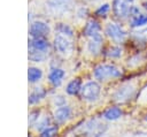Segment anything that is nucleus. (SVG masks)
Here are the masks:
<instances>
[{"instance_id": "f8f14e48", "label": "nucleus", "mask_w": 147, "mask_h": 137, "mask_svg": "<svg viewBox=\"0 0 147 137\" xmlns=\"http://www.w3.org/2000/svg\"><path fill=\"white\" fill-rule=\"evenodd\" d=\"M101 32V25H100V23L96 21V20H94V18H91V20H88L86 23H85V25H84V28H83V35L85 36V37H92V36H94V35H96V33H100Z\"/></svg>"}, {"instance_id": "393cba45", "label": "nucleus", "mask_w": 147, "mask_h": 137, "mask_svg": "<svg viewBox=\"0 0 147 137\" xmlns=\"http://www.w3.org/2000/svg\"><path fill=\"white\" fill-rule=\"evenodd\" d=\"M57 131H59V129L56 125H51V127H47L44 130H41L39 137H55L57 135Z\"/></svg>"}, {"instance_id": "2f4dec72", "label": "nucleus", "mask_w": 147, "mask_h": 137, "mask_svg": "<svg viewBox=\"0 0 147 137\" xmlns=\"http://www.w3.org/2000/svg\"><path fill=\"white\" fill-rule=\"evenodd\" d=\"M146 120H147V119H146Z\"/></svg>"}, {"instance_id": "6ab92c4d", "label": "nucleus", "mask_w": 147, "mask_h": 137, "mask_svg": "<svg viewBox=\"0 0 147 137\" xmlns=\"http://www.w3.org/2000/svg\"><path fill=\"white\" fill-rule=\"evenodd\" d=\"M47 55H48V53L38 52V51H29V53H28V58L32 62H42L47 59Z\"/></svg>"}, {"instance_id": "dca6fc26", "label": "nucleus", "mask_w": 147, "mask_h": 137, "mask_svg": "<svg viewBox=\"0 0 147 137\" xmlns=\"http://www.w3.org/2000/svg\"><path fill=\"white\" fill-rule=\"evenodd\" d=\"M82 82H80V79L79 78H75V79H72V81H70L69 83H68V85H67V87H65V92L68 93V94H70V96H75V94H77L78 92H80V90H82Z\"/></svg>"}, {"instance_id": "c85d7f7f", "label": "nucleus", "mask_w": 147, "mask_h": 137, "mask_svg": "<svg viewBox=\"0 0 147 137\" xmlns=\"http://www.w3.org/2000/svg\"><path fill=\"white\" fill-rule=\"evenodd\" d=\"M87 13H88V10H87L86 7H80V8L77 9L76 15H77V17H79V18H84V17H86Z\"/></svg>"}, {"instance_id": "4468645a", "label": "nucleus", "mask_w": 147, "mask_h": 137, "mask_svg": "<svg viewBox=\"0 0 147 137\" xmlns=\"http://www.w3.org/2000/svg\"><path fill=\"white\" fill-rule=\"evenodd\" d=\"M45 94H46V91L42 87H40V86L34 87L31 91V93L29 94V100L28 101H29L30 105H36V104H38L45 97Z\"/></svg>"}, {"instance_id": "c756f323", "label": "nucleus", "mask_w": 147, "mask_h": 137, "mask_svg": "<svg viewBox=\"0 0 147 137\" xmlns=\"http://www.w3.org/2000/svg\"><path fill=\"white\" fill-rule=\"evenodd\" d=\"M133 137H147V134H137Z\"/></svg>"}, {"instance_id": "b1692460", "label": "nucleus", "mask_w": 147, "mask_h": 137, "mask_svg": "<svg viewBox=\"0 0 147 137\" xmlns=\"http://www.w3.org/2000/svg\"><path fill=\"white\" fill-rule=\"evenodd\" d=\"M122 55V48L119 46H111L106 51V56L110 59H117Z\"/></svg>"}, {"instance_id": "7ed1b4c3", "label": "nucleus", "mask_w": 147, "mask_h": 137, "mask_svg": "<svg viewBox=\"0 0 147 137\" xmlns=\"http://www.w3.org/2000/svg\"><path fill=\"white\" fill-rule=\"evenodd\" d=\"M51 33V26L42 20H33L30 22L29 35L31 38H47Z\"/></svg>"}, {"instance_id": "20e7f679", "label": "nucleus", "mask_w": 147, "mask_h": 137, "mask_svg": "<svg viewBox=\"0 0 147 137\" xmlns=\"http://www.w3.org/2000/svg\"><path fill=\"white\" fill-rule=\"evenodd\" d=\"M100 93H101V87L94 81L85 83L80 90V96L86 101H95L99 98Z\"/></svg>"}, {"instance_id": "1a4fd4ad", "label": "nucleus", "mask_w": 147, "mask_h": 137, "mask_svg": "<svg viewBox=\"0 0 147 137\" xmlns=\"http://www.w3.org/2000/svg\"><path fill=\"white\" fill-rule=\"evenodd\" d=\"M102 45H103V38H102L101 32H100V33H96L92 37H88L86 48H87V52L90 54L95 56V55L100 54V52L102 50Z\"/></svg>"}, {"instance_id": "39448f33", "label": "nucleus", "mask_w": 147, "mask_h": 137, "mask_svg": "<svg viewBox=\"0 0 147 137\" xmlns=\"http://www.w3.org/2000/svg\"><path fill=\"white\" fill-rule=\"evenodd\" d=\"M46 6L51 13L55 15H62L72 8L74 0H47Z\"/></svg>"}, {"instance_id": "6e6552de", "label": "nucleus", "mask_w": 147, "mask_h": 137, "mask_svg": "<svg viewBox=\"0 0 147 137\" xmlns=\"http://www.w3.org/2000/svg\"><path fill=\"white\" fill-rule=\"evenodd\" d=\"M136 91V87L132 83H126L124 85H122L114 94V99L117 102H125L127 100L131 99V97L133 96Z\"/></svg>"}, {"instance_id": "f257e3e1", "label": "nucleus", "mask_w": 147, "mask_h": 137, "mask_svg": "<svg viewBox=\"0 0 147 137\" xmlns=\"http://www.w3.org/2000/svg\"><path fill=\"white\" fill-rule=\"evenodd\" d=\"M121 75H122L121 70L114 64H107V63L98 64L93 70L94 78L100 81V82L117 78V77H121Z\"/></svg>"}, {"instance_id": "cd10ccee", "label": "nucleus", "mask_w": 147, "mask_h": 137, "mask_svg": "<svg viewBox=\"0 0 147 137\" xmlns=\"http://www.w3.org/2000/svg\"><path fill=\"white\" fill-rule=\"evenodd\" d=\"M53 104H54L56 107L64 106V105H65V99H64L62 96H56V97L53 98Z\"/></svg>"}, {"instance_id": "a878e982", "label": "nucleus", "mask_w": 147, "mask_h": 137, "mask_svg": "<svg viewBox=\"0 0 147 137\" xmlns=\"http://www.w3.org/2000/svg\"><path fill=\"white\" fill-rule=\"evenodd\" d=\"M138 102L141 104V105H146L147 104V86L142 89V91L140 92L139 94V99H138Z\"/></svg>"}, {"instance_id": "f3484780", "label": "nucleus", "mask_w": 147, "mask_h": 137, "mask_svg": "<svg viewBox=\"0 0 147 137\" xmlns=\"http://www.w3.org/2000/svg\"><path fill=\"white\" fill-rule=\"evenodd\" d=\"M121 116H122V109L119 107H116V106L109 107L103 113V117L106 120H109V121H115V120L119 119Z\"/></svg>"}, {"instance_id": "aec40b11", "label": "nucleus", "mask_w": 147, "mask_h": 137, "mask_svg": "<svg viewBox=\"0 0 147 137\" xmlns=\"http://www.w3.org/2000/svg\"><path fill=\"white\" fill-rule=\"evenodd\" d=\"M51 124V119L48 117V115H42V116H38L37 121L34 122V129L38 131L44 130L45 128H47Z\"/></svg>"}, {"instance_id": "412c9836", "label": "nucleus", "mask_w": 147, "mask_h": 137, "mask_svg": "<svg viewBox=\"0 0 147 137\" xmlns=\"http://www.w3.org/2000/svg\"><path fill=\"white\" fill-rule=\"evenodd\" d=\"M147 24V15L146 14H138L132 17L131 20V26L132 28H139Z\"/></svg>"}, {"instance_id": "f03ea898", "label": "nucleus", "mask_w": 147, "mask_h": 137, "mask_svg": "<svg viewBox=\"0 0 147 137\" xmlns=\"http://www.w3.org/2000/svg\"><path fill=\"white\" fill-rule=\"evenodd\" d=\"M53 45H54L55 51L59 54L64 55V56L70 55L74 51V45H72L70 38L64 36V35H61V33H56L54 36Z\"/></svg>"}, {"instance_id": "bb28decb", "label": "nucleus", "mask_w": 147, "mask_h": 137, "mask_svg": "<svg viewBox=\"0 0 147 137\" xmlns=\"http://www.w3.org/2000/svg\"><path fill=\"white\" fill-rule=\"evenodd\" d=\"M134 36L139 39H147V26L146 28H142V29H139L138 31L134 32Z\"/></svg>"}, {"instance_id": "2eb2a0df", "label": "nucleus", "mask_w": 147, "mask_h": 137, "mask_svg": "<svg viewBox=\"0 0 147 137\" xmlns=\"http://www.w3.org/2000/svg\"><path fill=\"white\" fill-rule=\"evenodd\" d=\"M42 77V70L38 67H29L28 68V81L29 83H37Z\"/></svg>"}, {"instance_id": "0eeeda50", "label": "nucleus", "mask_w": 147, "mask_h": 137, "mask_svg": "<svg viewBox=\"0 0 147 137\" xmlns=\"http://www.w3.org/2000/svg\"><path fill=\"white\" fill-rule=\"evenodd\" d=\"M105 33L110 38L113 39L114 41H123L126 37V32L124 31V29L117 24V23H114V22H109L106 24L105 26Z\"/></svg>"}, {"instance_id": "423d86ee", "label": "nucleus", "mask_w": 147, "mask_h": 137, "mask_svg": "<svg viewBox=\"0 0 147 137\" xmlns=\"http://www.w3.org/2000/svg\"><path fill=\"white\" fill-rule=\"evenodd\" d=\"M132 1L133 0H114L111 3V9L114 15L121 20L130 16Z\"/></svg>"}, {"instance_id": "9d476101", "label": "nucleus", "mask_w": 147, "mask_h": 137, "mask_svg": "<svg viewBox=\"0 0 147 137\" xmlns=\"http://www.w3.org/2000/svg\"><path fill=\"white\" fill-rule=\"evenodd\" d=\"M28 50L29 51H38V52L48 53L49 43H48L47 38H31L30 37L29 43H28Z\"/></svg>"}, {"instance_id": "4be33fe9", "label": "nucleus", "mask_w": 147, "mask_h": 137, "mask_svg": "<svg viewBox=\"0 0 147 137\" xmlns=\"http://www.w3.org/2000/svg\"><path fill=\"white\" fill-rule=\"evenodd\" d=\"M145 62V56L142 54H137L134 56H132L131 59H129L127 66L131 68H138L140 64H142Z\"/></svg>"}, {"instance_id": "7c9ffc66", "label": "nucleus", "mask_w": 147, "mask_h": 137, "mask_svg": "<svg viewBox=\"0 0 147 137\" xmlns=\"http://www.w3.org/2000/svg\"><path fill=\"white\" fill-rule=\"evenodd\" d=\"M144 7H145V9L147 10V1H145V2H144Z\"/></svg>"}, {"instance_id": "a211bd4d", "label": "nucleus", "mask_w": 147, "mask_h": 137, "mask_svg": "<svg viewBox=\"0 0 147 137\" xmlns=\"http://www.w3.org/2000/svg\"><path fill=\"white\" fill-rule=\"evenodd\" d=\"M55 31H56L57 33L64 35V36H67V37H69V38L74 37V30H72V28H71L69 24H67V23H57V24L55 25Z\"/></svg>"}, {"instance_id": "9b49d317", "label": "nucleus", "mask_w": 147, "mask_h": 137, "mask_svg": "<svg viewBox=\"0 0 147 137\" xmlns=\"http://www.w3.org/2000/svg\"><path fill=\"white\" fill-rule=\"evenodd\" d=\"M53 116H54V120H55L57 123L62 124V123L67 122V121L70 119V116H71V108H70L69 106H67V105L60 106V107H57V108L54 111Z\"/></svg>"}, {"instance_id": "5701e85b", "label": "nucleus", "mask_w": 147, "mask_h": 137, "mask_svg": "<svg viewBox=\"0 0 147 137\" xmlns=\"http://www.w3.org/2000/svg\"><path fill=\"white\" fill-rule=\"evenodd\" d=\"M110 5L109 3H102V5H100L96 9H95V15L98 16V17H102V18H105L108 14H109V12H110Z\"/></svg>"}, {"instance_id": "ddd939ff", "label": "nucleus", "mask_w": 147, "mask_h": 137, "mask_svg": "<svg viewBox=\"0 0 147 137\" xmlns=\"http://www.w3.org/2000/svg\"><path fill=\"white\" fill-rule=\"evenodd\" d=\"M64 75H65V73H64L63 69L57 68V67L52 68L51 71H49V74H48V81H49V83H51L53 86L56 87V86L61 85Z\"/></svg>"}]
</instances>
